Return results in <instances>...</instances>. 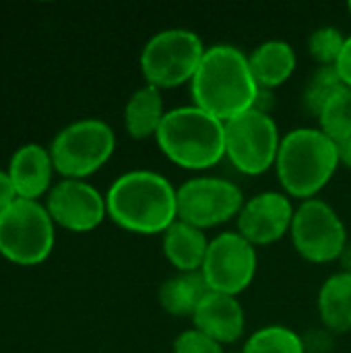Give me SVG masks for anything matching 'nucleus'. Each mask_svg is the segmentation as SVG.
Segmentation results:
<instances>
[{
    "label": "nucleus",
    "mask_w": 351,
    "mask_h": 353,
    "mask_svg": "<svg viewBox=\"0 0 351 353\" xmlns=\"http://www.w3.org/2000/svg\"><path fill=\"white\" fill-rule=\"evenodd\" d=\"M190 93L197 108L221 122L252 110L259 85L252 77L248 54L232 43L209 46L190 81Z\"/></svg>",
    "instance_id": "f257e3e1"
},
{
    "label": "nucleus",
    "mask_w": 351,
    "mask_h": 353,
    "mask_svg": "<svg viewBox=\"0 0 351 353\" xmlns=\"http://www.w3.org/2000/svg\"><path fill=\"white\" fill-rule=\"evenodd\" d=\"M108 215L132 234H163L178 219V188L159 172L132 170L106 194Z\"/></svg>",
    "instance_id": "f03ea898"
},
{
    "label": "nucleus",
    "mask_w": 351,
    "mask_h": 353,
    "mask_svg": "<svg viewBox=\"0 0 351 353\" xmlns=\"http://www.w3.org/2000/svg\"><path fill=\"white\" fill-rule=\"evenodd\" d=\"M339 165V145L319 126H300L281 137L275 172L288 196L314 199Z\"/></svg>",
    "instance_id": "7ed1b4c3"
},
{
    "label": "nucleus",
    "mask_w": 351,
    "mask_h": 353,
    "mask_svg": "<svg viewBox=\"0 0 351 353\" xmlns=\"http://www.w3.org/2000/svg\"><path fill=\"white\" fill-rule=\"evenodd\" d=\"M155 143L178 168L209 170L225 157V126L194 103L180 105L168 110Z\"/></svg>",
    "instance_id": "20e7f679"
},
{
    "label": "nucleus",
    "mask_w": 351,
    "mask_h": 353,
    "mask_svg": "<svg viewBox=\"0 0 351 353\" xmlns=\"http://www.w3.org/2000/svg\"><path fill=\"white\" fill-rule=\"evenodd\" d=\"M205 50L203 39L190 29H161L151 35L141 50V72L147 85L161 91L176 89L192 81Z\"/></svg>",
    "instance_id": "39448f33"
},
{
    "label": "nucleus",
    "mask_w": 351,
    "mask_h": 353,
    "mask_svg": "<svg viewBox=\"0 0 351 353\" xmlns=\"http://www.w3.org/2000/svg\"><path fill=\"white\" fill-rule=\"evenodd\" d=\"M116 134L99 118H83L62 128L50 147L52 165L64 176L83 180L97 172L114 153Z\"/></svg>",
    "instance_id": "423d86ee"
},
{
    "label": "nucleus",
    "mask_w": 351,
    "mask_h": 353,
    "mask_svg": "<svg viewBox=\"0 0 351 353\" xmlns=\"http://www.w3.org/2000/svg\"><path fill=\"white\" fill-rule=\"evenodd\" d=\"M54 246V221L43 205L17 199L0 211V252L17 265H37Z\"/></svg>",
    "instance_id": "0eeeda50"
},
{
    "label": "nucleus",
    "mask_w": 351,
    "mask_h": 353,
    "mask_svg": "<svg viewBox=\"0 0 351 353\" xmlns=\"http://www.w3.org/2000/svg\"><path fill=\"white\" fill-rule=\"evenodd\" d=\"M225 126V157L246 176H261L275 168L281 134L277 122L269 112L248 110L228 122Z\"/></svg>",
    "instance_id": "6e6552de"
},
{
    "label": "nucleus",
    "mask_w": 351,
    "mask_h": 353,
    "mask_svg": "<svg viewBox=\"0 0 351 353\" xmlns=\"http://www.w3.org/2000/svg\"><path fill=\"white\" fill-rule=\"evenodd\" d=\"M296 252L317 265L339 261L348 246V228L339 213L323 199L300 201L290 228Z\"/></svg>",
    "instance_id": "1a4fd4ad"
},
{
    "label": "nucleus",
    "mask_w": 351,
    "mask_h": 353,
    "mask_svg": "<svg viewBox=\"0 0 351 353\" xmlns=\"http://www.w3.org/2000/svg\"><path fill=\"white\" fill-rule=\"evenodd\" d=\"M244 203V192L236 182L199 176L178 188V219L205 232L236 219Z\"/></svg>",
    "instance_id": "9d476101"
},
{
    "label": "nucleus",
    "mask_w": 351,
    "mask_h": 353,
    "mask_svg": "<svg viewBox=\"0 0 351 353\" xmlns=\"http://www.w3.org/2000/svg\"><path fill=\"white\" fill-rule=\"evenodd\" d=\"M257 267V246L238 232H221L209 242L201 273L209 292L238 296L254 281Z\"/></svg>",
    "instance_id": "9b49d317"
},
{
    "label": "nucleus",
    "mask_w": 351,
    "mask_h": 353,
    "mask_svg": "<svg viewBox=\"0 0 351 353\" xmlns=\"http://www.w3.org/2000/svg\"><path fill=\"white\" fill-rule=\"evenodd\" d=\"M294 213L296 207L285 192L265 190L242 205L236 217V232L252 246H267L290 234Z\"/></svg>",
    "instance_id": "f8f14e48"
},
{
    "label": "nucleus",
    "mask_w": 351,
    "mask_h": 353,
    "mask_svg": "<svg viewBox=\"0 0 351 353\" xmlns=\"http://www.w3.org/2000/svg\"><path fill=\"white\" fill-rule=\"evenodd\" d=\"M52 221L70 232H91L108 215L106 196L85 180L64 178L58 182L46 205Z\"/></svg>",
    "instance_id": "ddd939ff"
},
{
    "label": "nucleus",
    "mask_w": 351,
    "mask_h": 353,
    "mask_svg": "<svg viewBox=\"0 0 351 353\" xmlns=\"http://www.w3.org/2000/svg\"><path fill=\"white\" fill-rule=\"evenodd\" d=\"M192 327L221 345L236 343L246 331V314L236 296L209 292L192 314Z\"/></svg>",
    "instance_id": "4468645a"
},
{
    "label": "nucleus",
    "mask_w": 351,
    "mask_h": 353,
    "mask_svg": "<svg viewBox=\"0 0 351 353\" xmlns=\"http://www.w3.org/2000/svg\"><path fill=\"white\" fill-rule=\"evenodd\" d=\"M161 236L163 256L172 263V267L178 273H197L203 269L207 248L211 242L203 230L176 219Z\"/></svg>",
    "instance_id": "2eb2a0df"
},
{
    "label": "nucleus",
    "mask_w": 351,
    "mask_h": 353,
    "mask_svg": "<svg viewBox=\"0 0 351 353\" xmlns=\"http://www.w3.org/2000/svg\"><path fill=\"white\" fill-rule=\"evenodd\" d=\"M248 62L259 89L273 91L294 74L298 56L290 41L267 39L248 54Z\"/></svg>",
    "instance_id": "dca6fc26"
},
{
    "label": "nucleus",
    "mask_w": 351,
    "mask_h": 353,
    "mask_svg": "<svg viewBox=\"0 0 351 353\" xmlns=\"http://www.w3.org/2000/svg\"><path fill=\"white\" fill-rule=\"evenodd\" d=\"M52 168L54 165L50 151H46L43 147L31 143L17 149V153L10 159L8 176L17 188L19 199L35 201L39 194H43L52 178Z\"/></svg>",
    "instance_id": "f3484780"
},
{
    "label": "nucleus",
    "mask_w": 351,
    "mask_h": 353,
    "mask_svg": "<svg viewBox=\"0 0 351 353\" xmlns=\"http://www.w3.org/2000/svg\"><path fill=\"white\" fill-rule=\"evenodd\" d=\"M168 110L163 105L161 89L153 85L139 87L126 101L124 108V126L132 139H155Z\"/></svg>",
    "instance_id": "a211bd4d"
},
{
    "label": "nucleus",
    "mask_w": 351,
    "mask_h": 353,
    "mask_svg": "<svg viewBox=\"0 0 351 353\" xmlns=\"http://www.w3.org/2000/svg\"><path fill=\"white\" fill-rule=\"evenodd\" d=\"M321 323L335 335L351 331V275L339 271L329 275L317 298Z\"/></svg>",
    "instance_id": "6ab92c4d"
},
{
    "label": "nucleus",
    "mask_w": 351,
    "mask_h": 353,
    "mask_svg": "<svg viewBox=\"0 0 351 353\" xmlns=\"http://www.w3.org/2000/svg\"><path fill=\"white\" fill-rule=\"evenodd\" d=\"M209 294L205 277L201 271L197 273H176L168 277L157 292L159 306L172 316H190Z\"/></svg>",
    "instance_id": "aec40b11"
},
{
    "label": "nucleus",
    "mask_w": 351,
    "mask_h": 353,
    "mask_svg": "<svg viewBox=\"0 0 351 353\" xmlns=\"http://www.w3.org/2000/svg\"><path fill=\"white\" fill-rule=\"evenodd\" d=\"M240 353H306L304 339L290 327L267 325L257 329Z\"/></svg>",
    "instance_id": "412c9836"
},
{
    "label": "nucleus",
    "mask_w": 351,
    "mask_h": 353,
    "mask_svg": "<svg viewBox=\"0 0 351 353\" xmlns=\"http://www.w3.org/2000/svg\"><path fill=\"white\" fill-rule=\"evenodd\" d=\"M319 118V128L333 139L337 145L351 139V89L343 87L337 91L321 110Z\"/></svg>",
    "instance_id": "4be33fe9"
},
{
    "label": "nucleus",
    "mask_w": 351,
    "mask_h": 353,
    "mask_svg": "<svg viewBox=\"0 0 351 353\" xmlns=\"http://www.w3.org/2000/svg\"><path fill=\"white\" fill-rule=\"evenodd\" d=\"M345 85L341 81V74L337 70V66H319L310 79L306 81V87H304V95H302V101H304V108L319 116L321 110L325 108V103L337 93L341 91Z\"/></svg>",
    "instance_id": "5701e85b"
},
{
    "label": "nucleus",
    "mask_w": 351,
    "mask_h": 353,
    "mask_svg": "<svg viewBox=\"0 0 351 353\" xmlns=\"http://www.w3.org/2000/svg\"><path fill=\"white\" fill-rule=\"evenodd\" d=\"M345 41L348 37L341 33V29L333 25H323L310 33L308 52L321 66H335L345 48Z\"/></svg>",
    "instance_id": "b1692460"
},
{
    "label": "nucleus",
    "mask_w": 351,
    "mask_h": 353,
    "mask_svg": "<svg viewBox=\"0 0 351 353\" xmlns=\"http://www.w3.org/2000/svg\"><path fill=\"white\" fill-rule=\"evenodd\" d=\"M172 350L174 353H225L221 343H217L215 339H211L209 335H205L203 331L194 327L182 331L174 339Z\"/></svg>",
    "instance_id": "393cba45"
},
{
    "label": "nucleus",
    "mask_w": 351,
    "mask_h": 353,
    "mask_svg": "<svg viewBox=\"0 0 351 353\" xmlns=\"http://www.w3.org/2000/svg\"><path fill=\"white\" fill-rule=\"evenodd\" d=\"M333 335L329 329L319 327V329H310L306 335H302L304 339V347L306 353H325L333 347Z\"/></svg>",
    "instance_id": "a878e982"
},
{
    "label": "nucleus",
    "mask_w": 351,
    "mask_h": 353,
    "mask_svg": "<svg viewBox=\"0 0 351 353\" xmlns=\"http://www.w3.org/2000/svg\"><path fill=\"white\" fill-rule=\"evenodd\" d=\"M17 199H19V194H17V188H14L10 176L6 172H0V211L6 209Z\"/></svg>",
    "instance_id": "bb28decb"
},
{
    "label": "nucleus",
    "mask_w": 351,
    "mask_h": 353,
    "mask_svg": "<svg viewBox=\"0 0 351 353\" xmlns=\"http://www.w3.org/2000/svg\"><path fill=\"white\" fill-rule=\"evenodd\" d=\"M335 66H337V70H339V74H341L343 85L351 89V35L348 37L345 48H343V52H341V56H339V60H337Z\"/></svg>",
    "instance_id": "cd10ccee"
},
{
    "label": "nucleus",
    "mask_w": 351,
    "mask_h": 353,
    "mask_svg": "<svg viewBox=\"0 0 351 353\" xmlns=\"http://www.w3.org/2000/svg\"><path fill=\"white\" fill-rule=\"evenodd\" d=\"M339 161H341V165L351 170V139L339 143Z\"/></svg>",
    "instance_id": "c85d7f7f"
},
{
    "label": "nucleus",
    "mask_w": 351,
    "mask_h": 353,
    "mask_svg": "<svg viewBox=\"0 0 351 353\" xmlns=\"http://www.w3.org/2000/svg\"><path fill=\"white\" fill-rule=\"evenodd\" d=\"M339 267H341V271H343V273L351 275V242H348L345 250H343V252H341V256H339Z\"/></svg>",
    "instance_id": "c756f323"
},
{
    "label": "nucleus",
    "mask_w": 351,
    "mask_h": 353,
    "mask_svg": "<svg viewBox=\"0 0 351 353\" xmlns=\"http://www.w3.org/2000/svg\"><path fill=\"white\" fill-rule=\"evenodd\" d=\"M348 10H350V14H351V2H348Z\"/></svg>",
    "instance_id": "7c9ffc66"
}]
</instances>
